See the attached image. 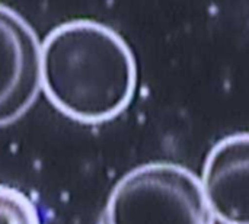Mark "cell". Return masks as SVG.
I'll use <instances>...</instances> for the list:
<instances>
[{
  "label": "cell",
  "mask_w": 249,
  "mask_h": 224,
  "mask_svg": "<svg viewBox=\"0 0 249 224\" xmlns=\"http://www.w3.org/2000/svg\"><path fill=\"white\" fill-rule=\"evenodd\" d=\"M41 87L70 120L102 124L133 101L136 60L114 29L88 19L71 20L53 29L41 45Z\"/></svg>",
  "instance_id": "cell-1"
},
{
  "label": "cell",
  "mask_w": 249,
  "mask_h": 224,
  "mask_svg": "<svg viewBox=\"0 0 249 224\" xmlns=\"http://www.w3.org/2000/svg\"><path fill=\"white\" fill-rule=\"evenodd\" d=\"M200 179L168 162L137 166L112 187L96 224H213Z\"/></svg>",
  "instance_id": "cell-2"
},
{
  "label": "cell",
  "mask_w": 249,
  "mask_h": 224,
  "mask_svg": "<svg viewBox=\"0 0 249 224\" xmlns=\"http://www.w3.org/2000/svg\"><path fill=\"white\" fill-rule=\"evenodd\" d=\"M41 89V45L32 26L0 4V127L16 122Z\"/></svg>",
  "instance_id": "cell-3"
},
{
  "label": "cell",
  "mask_w": 249,
  "mask_h": 224,
  "mask_svg": "<svg viewBox=\"0 0 249 224\" xmlns=\"http://www.w3.org/2000/svg\"><path fill=\"white\" fill-rule=\"evenodd\" d=\"M200 182L216 222L249 224V133L225 137L210 150Z\"/></svg>",
  "instance_id": "cell-4"
},
{
  "label": "cell",
  "mask_w": 249,
  "mask_h": 224,
  "mask_svg": "<svg viewBox=\"0 0 249 224\" xmlns=\"http://www.w3.org/2000/svg\"><path fill=\"white\" fill-rule=\"evenodd\" d=\"M0 224H42L35 203L20 190L0 184Z\"/></svg>",
  "instance_id": "cell-5"
}]
</instances>
